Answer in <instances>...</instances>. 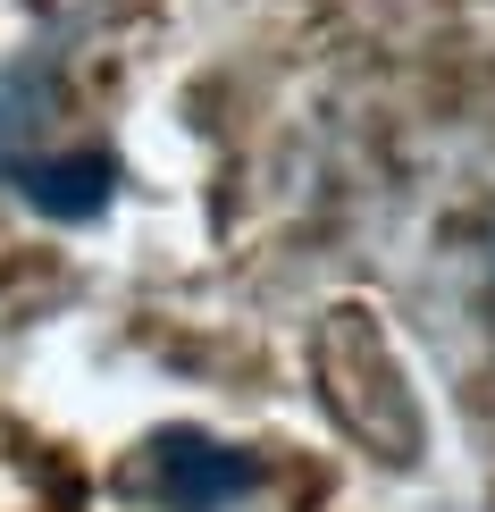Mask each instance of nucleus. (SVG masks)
I'll return each mask as SVG.
<instances>
[{
	"instance_id": "f257e3e1",
	"label": "nucleus",
	"mask_w": 495,
	"mask_h": 512,
	"mask_svg": "<svg viewBox=\"0 0 495 512\" xmlns=\"http://www.w3.org/2000/svg\"><path fill=\"white\" fill-rule=\"evenodd\" d=\"M160 479L177 487V504H219V496H235V487H252V462H235L227 445H202V437H168L160 445Z\"/></svg>"
},
{
	"instance_id": "f03ea898",
	"label": "nucleus",
	"mask_w": 495,
	"mask_h": 512,
	"mask_svg": "<svg viewBox=\"0 0 495 512\" xmlns=\"http://www.w3.org/2000/svg\"><path fill=\"white\" fill-rule=\"evenodd\" d=\"M26 194L51 210V219H84V210L110 202V160H51L26 177Z\"/></svg>"
}]
</instances>
